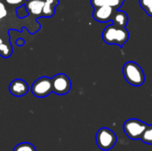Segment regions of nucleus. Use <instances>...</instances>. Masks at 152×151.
Listing matches in <instances>:
<instances>
[{
	"instance_id": "f257e3e1",
	"label": "nucleus",
	"mask_w": 152,
	"mask_h": 151,
	"mask_svg": "<svg viewBox=\"0 0 152 151\" xmlns=\"http://www.w3.org/2000/svg\"><path fill=\"white\" fill-rule=\"evenodd\" d=\"M102 39L108 44H116L119 47H123L129 39V32L125 27L111 24L104 28Z\"/></svg>"
},
{
	"instance_id": "f03ea898",
	"label": "nucleus",
	"mask_w": 152,
	"mask_h": 151,
	"mask_svg": "<svg viewBox=\"0 0 152 151\" xmlns=\"http://www.w3.org/2000/svg\"><path fill=\"white\" fill-rule=\"evenodd\" d=\"M123 75L128 84L133 86H141L145 82V75L142 69L134 61H127L123 66Z\"/></svg>"
},
{
	"instance_id": "7ed1b4c3",
	"label": "nucleus",
	"mask_w": 152,
	"mask_h": 151,
	"mask_svg": "<svg viewBox=\"0 0 152 151\" xmlns=\"http://www.w3.org/2000/svg\"><path fill=\"white\" fill-rule=\"evenodd\" d=\"M147 126L148 125L146 123L136 118H131L124 123L123 130L129 139L138 141L141 140V137Z\"/></svg>"
},
{
	"instance_id": "20e7f679",
	"label": "nucleus",
	"mask_w": 152,
	"mask_h": 151,
	"mask_svg": "<svg viewBox=\"0 0 152 151\" xmlns=\"http://www.w3.org/2000/svg\"><path fill=\"white\" fill-rule=\"evenodd\" d=\"M95 141L99 149L102 150H110L115 146L117 142V136L111 129L102 127L97 132Z\"/></svg>"
},
{
	"instance_id": "39448f33",
	"label": "nucleus",
	"mask_w": 152,
	"mask_h": 151,
	"mask_svg": "<svg viewBox=\"0 0 152 151\" xmlns=\"http://www.w3.org/2000/svg\"><path fill=\"white\" fill-rule=\"evenodd\" d=\"M31 93L37 98H45L53 93L52 79L47 77H41L33 82Z\"/></svg>"
},
{
	"instance_id": "423d86ee",
	"label": "nucleus",
	"mask_w": 152,
	"mask_h": 151,
	"mask_svg": "<svg viewBox=\"0 0 152 151\" xmlns=\"http://www.w3.org/2000/svg\"><path fill=\"white\" fill-rule=\"evenodd\" d=\"M51 79L53 93L57 95H65L69 93L71 89V81L67 75L60 73L55 75Z\"/></svg>"
},
{
	"instance_id": "0eeeda50",
	"label": "nucleus",
	"mask_w": 152,
	"mask_h": 151,
	"mask_svg": "<svg viewBox=\"0 0 152 151\" xmlns=\"http://www.w3.org/2000/svg\"><path fill=\"white\" fill-rule=\"evenodd\" d=\"M118 9L111 6H99L94 8L93 18L101 23H106L108 21H112L114 14Z\"/></svg>"
},
{
	"instance_id": "6e6552de",
	"label": "nucleus",
	"mask_w": 152,
	"mask_h": 151,
	"mask_svg": "<svg viewBox=\"0 0 152 151\" xmlns=\"http://www.w3.org/2000/svg\"><path fill=\"white\" fill-rule=\"evenodd\" d=\"M9 91L12 95L15 97H22L27 94L28 91V84L20 78L14 79L9 85Z\"/></svg>"
},
{
	"instance_id": "1a4fd4ad",
	"label": "nucleus",
	"mask_w": 152,
	"mask_h": 151,
	"mask_svg": "<svg viewBox=\"0 0 152 151\" xmlns=\"http://www.w3.org/2000/svg\"><path fill=\"white\" fill-rule=\"evenodd\" d=\"M44 4V0H27L24 5L29 15L37 18L42 16Z\"/></svg>"
},
{
	"instance_id": "9d476101",
	"label": "nucleus",
	"mask_w": 152,
	"mask_h": 151,
	"mask_svg": "<svg viewBox=\"0 0 152 151\" xmlns=\"http://www.w3.org/2000/svg\"><path fill=\"white\" fill-rule=\"evenodd\" d=\"M126 0H91V4L94 8L99 6H111L119 9Z\"/></svg>"
},
{
	"instance_id": "9b49d317",
	"label": "nucleus",
	"mask_w": 152,
	"mask_h": 151,
	"mask_svg": "<svg viewBox=\"0 0 152 151\" xmlns=\"http://www.w3.org/2000/svg\"><path fill=\"white\" fill-rule=\"evenodd\" d=\"M44 7L42 12L43 17H52L55 12V8L59 4V0H44Z\"/></svg>"
},
{
	"instance_id": "f8f14e48",
	"label": "nucleus",
	"mask_w": 152,
	"mask_h": 151,
	"mask_svg": "<svg viewBox=\"0 0 152 151\" xmlns=\"http://www.w3.org/2000/svg\"><path fill=\"white\" fill-rule=\"evenodd\" d=\"M112 22L114 25L119 26V27H125L126 28V25L128 23V15L126 12L120 11V10H117L115 14H114V18L112 20Z\"/></svg>"
},
{
	"instance_id": "ddd939ff",
	"label": "nucleus",
	"mask_w": 152,
	"mask_h": 151,
	"mask_svg": "<svg viewBox=\"0 0 152 151\" xmlns=\"http://www.w3.org/2000/svg\"><path fill=\"white\" fill-rule=\"evenodd\" d=\"M12 54V46L10 43H5L0 36V55L4 58H8Z\"/></svg>"
},
{
	"instance_id": "4468645a",
	"label": "nucleus",
	"mask_w": 152,
	"mask_h": 151,
	"mask_svg": "<svg viewBox=\"0 0 152 151\" xmlns=\"http://www.w3.org/2000/svg\"><path fill=\"white\" fill-rule=\"evenodd\" d=\"M141 141L146 144L152 145V125H148L141 137Z\"/></svg>"
},
{
	"instance_id": "2eb2a0df",
	"label": "nucleus",
	"mask_w": 152,
	"mask_h": 151,
	"mask_svg": "<svg viewBox=\"0 0 152 151\" xmlns=\"http://www.w3.org/2000/svg\"><path fill=\"white\" fill-rule=\"evenodd\" d=\"M12 151H37L34 145L28 142H21L16 145Z\"/></svg>"
},
{
	"instance_id": "dca6fc26",
	"label": "nucleus",
	"mask_w": 152,
	"mask_h": 151,
	"mask_svg": "<svg viewBox=\"0 0 152 151\" xmlns=\"http://www.w3.org/2000/svg\"><path fill=\"white\" fill-rule=\"evenodd\" d=\"M139 4L146 13L152 17V0H139Z\"/></svg>"
},
{
	"instance_id": "f3484780",
	"label": "nucleus",
	"mask_w": 152,
	"mask_h": 151,
	"mask_svg": "<svg viewBox=\"0 0 152 151\" xmlns=\"http://www.w3.org/2000/svg\"><path fill=\"white\" fill-rule=\"evenodd\" d=\"M4 1L9 6L18 7L20 5H24L27 0H4Z\"/></svg>"
},
{
	"instance_id": "a211bd4d",
	"label": "nucleus",
	"mask_w": 152,
	"mask_h": 151,
	"mask_svg": "<svg viewBox=\"0 0 152 151\" xmlns=\"http://www.w3.org/2000/svg\"><path fill=\"white\" fill-rule=\"evenodd\" d=\"M8 11L4 1H0V21L7 16Z\"/></svg>"
},
{
	"instance_id": "6ab92c4d",
	"label": "nucleus",
	"mask_w": 152,
	"mask_h": 151,
	"mask_svg": "<svg viewBox=\"0 0 152 151\" xmlns=\"http://www.w3.org/2000/svg\"><path fill=\"white\" fill-rule=\"evenodd\" d=\"M0 1H4V0H0Z\"/></svg>"
}]
</instances>
